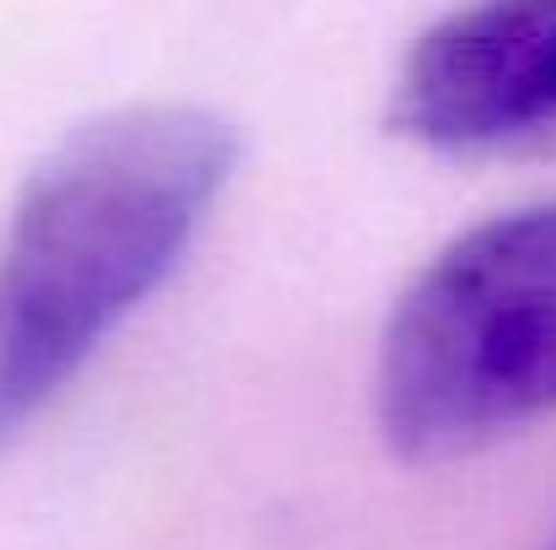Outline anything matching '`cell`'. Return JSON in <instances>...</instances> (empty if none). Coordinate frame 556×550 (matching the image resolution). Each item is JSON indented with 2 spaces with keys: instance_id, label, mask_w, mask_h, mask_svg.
Segmentation results:
<instances>
[{
  "instance_id": "obj_1",
  "label": "cell",
  "mask_w": 556,
  "mask_h": 550,
  "mask_svg": "<svg viewBox=\"0 0 556 550\" xmlns=\"http://www.w3.org/2000/svg\"><path fill=\"white\" fill-rule=\"evenodd\" d=\"M232 163V125L211 108L130 103L22 179L0 238V453L179 270Z\"/></svg>"
},
{
  "instance_id": "obj_2",
  "label": "cell",
  "mask_w": 556,
  "mask_h": 550,
  "mask_svg": "<svg viewBox=\"0 0 556 550\" xmlns=\"http://www.w3.org/2000/svg\"><path fill=\"white\" fill-rule=\"evenodd\" d=\"M372 405L410 464L481 453L556 415V200L448 238L394 297Z\"/></svg>"
},
{
  "instance_id": "obj_3",
  "label": "cell",
  "mask_w": 556,
  "mask_h": 550,
  "mask_svg": "<svg viewBox=\"0 0 556 550\" xmlns=\"http://www.w3.org/2000/svg\"><path fill=\"white\" fill-rule=\"evenodd\" d=\"M389 125L443 157L556 152V0H465L400 60Z\"/></svg>"
},
{
  "instance_id": "obj_4",
  "label": "cell",
  "mask_w": 556,
  "mask_h": 550,
  "mask_svg": "<svg viewBox=\"0 0 556 550\" xmlns=\"http://www.w3.org/2000/svg\"><path fill=\"white\" fill-rule=\"evenodd\" d=\"M552 550H556V540H552Z\"/></svg>"
}]
</instances>
